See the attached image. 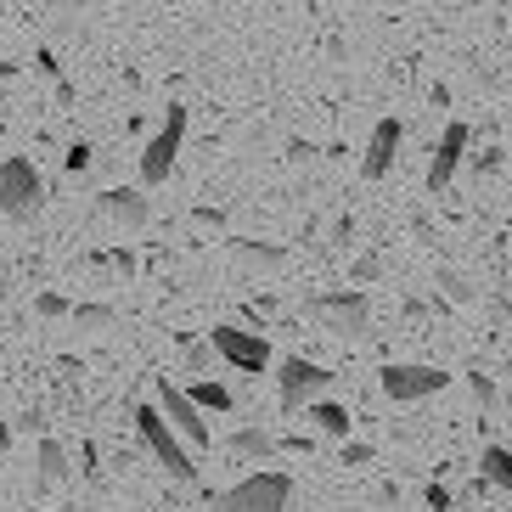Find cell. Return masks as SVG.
<instances>
[{
  "mask_svg": "<svg viewBox=\"0 0 512 512\" xmlns=\"http://www.w3.org/2000/svg\"><path fill=\"white\" fill-rule=\"evenodd\" d=\"M445 287H451V299H456V304H473V287H467L456 271H445Z\"/></svg>",
  "mask_w": 512,
  "mask_h": 512,
  "instance_id": "cell-22",
  "label": "cell"
},
{
  "mask_svg": "<svg viewBox=\"0 0 512 512\" xmlns=\"http://www.w3.org/2000/svg\"><path fill=\"white\" fill-rule=\"evenodd\" d=\"M40 209H46V181H40V169H34L29 158H6V164H0V214L34 220Z\"/></svg>",
  "mask_w": 512,
  "mask_h": 512,
  "instance_id": "cell-4",
  "label": "cell"
},
{
  "mask_svg": "<svg viewBox=\"0 0 512 512\" xmlns=\"http://www.w3.org/2000/svg\"><path fill=\"white\" fill-rule=\"evenodd\" d=\"M209 361H214V344H192V349H186V366H192V372H209Z\"/></svg>",
  "mask_w": 512,
  "mask_h": 512,
  "instance_id": "cell-21",
  "label": "cell"
},
{
  "mask_svg": "<svg viewBox=\"0 0 512 512\" xmlns=\"http://www.w3.org/2000/svg\"><path fill=\"white\" fill-rule=\"evenodd\" d=\"M237 254H242V265H259V271H276L287 259V248H276V242H237Z\"/></svg>",
  "mask_w": 512,
  "mask_h": 512,
  "instance_id": "cell-17",
  "label": "cell"
},
{
  "mask_svg": "<svg viewBox=\"0 0 512 512\" xmlns=\"http://www.w3.org/2000/svg\"><path fill=\"white\" fill-rule=\"evenodd\" d=\"M0 136H6V119H0Z\"/></svg>",
  "mask_w": 512,
  "mask_h": 512,
  "instance_id": "cell-30",
  "label": "cell"
},
{
  "mask_svg": "<svg viewBox=\"0 0 512 512\" xmlns=\"http://www.w3.org/2000/svg\"><path fill=\"white\" fill-rule=\"evenodd\" d=\"M96 203H102V214L113 220V226H124V231H141L152 220V203L141 192H119V186H113V192H102Z\"/></svg>",
  "mask_w": 512,
  "mask_h": 512,
  "instance_id": "cell-12",
  "label": "cell"
},
{
  "mask_svg": "<svg viewBox=\"0 0 512 512\" xmlns=\"http://www.w3.org/2000/svg\"><path fill=\"white\" fill-rule=\"evenodd\" d=\"M473 394H479L484 406H496V383H490V377H473Z\"/></svg>",
  "mask_w": 512,
  "mask_h": 512,
  "instance_id": "cell-28",
  "label": "cell"
},
{
  "mask_svg": "<svg viewBox=\"0 0 512 512\" xmlns=\"http://www.w3.org/2000/svg\"><path fill=\"white\" fill-rule=\"evenodd\" d=\"M40 316H68V299H57V293H40Z\"/></svg>",
  "mask_w": 512,
  "mask_h": 512,
  "instance_id": "cell-26",
  "label": "cell"
},
{
  "mask_svg": "<svg viewBox=\"0 0 512 512\" xmlns=\"http://www.w3.org/2000/svg\"><path fill=\"white\" fill-rule=\"evenodd\" d=\"M74 321L79 327H113V310L107 304H74Z\"/></svg>",
  "mask_w": 512,
  "mask_h": 512,
  "instance_id": "cell-19",
  "label": "cell"
},
{
  "mask_svg": "<svg viewBox=\"0 0 512 512\" xmlns=\"http://www.w3.org/2000/svg\"><path fill=\"white\" fill-rule=\"evenodd\" d=\"M310 310H316V316L327 321V332H338V338H361V332L372 327V299H366L361 287H349V293H321V299H310Z\"/></svg>",
  "mask_w": 512,
  "mask_h": 512,
  "instance_id": "cell-7",
  "label": "cell"
},
{
  "mask_svg": "<svg viewBox=\"0 0 512 512\" xmlns=\"http://www.w3.org/2000/svg\"><path fill=\"white\" fill-rule=\"evenodd\" d=\"M181 141H186V107L175 102L169 107V119L158 124V136H152L147 152H141V181L147 186L169 181V169H175V158H181Z\"/></svg>",
  "mask_w": 512,
  "mask_h": 512,
  "instance_id": "cell-6",
  "label": "cell"
},
{
  "mask_svg": "<svg viewBox=\"0 0 512 512\" xmlns=\"http://www.w3.org/2000/svg\"><path fill=\"white\" fill-rule=\"evenodd\" d=\"M62 164H68V175H85V169H91V147H85V141H74Z\"/></svg>",
  "mask_w": 512,
  "mask_h": 512,
  "instance_id": "cell-20",
  "label": "cell"
},
{
  "mask_svg": "<svg viewBox=\"0 0 512 512\" xmlns=\"http://www.w3.org/2000/svg\"><path fill=\"white\" fill-rule=\"evenodd\" d=\"M400 141H406V124L400 119H377L372 141H366V152H361V175L366 181H383V175H389L394 158H400Z\"/></svg>",
  "mask_w": 512,
  "mask_h": 512,
  "instance_id": "cell-11",
  "label": "cell"
},
{
  "mask_svg": "<svg viewBox=\"0 0 512 512\" xmlns=\"http://www.w3.org/2000/svg\"><path fill=\"white\" fill-rule=\"evenodd\" d=\"M338 383H344V377L332 372V366L304 361V355H287V361L276 366V394H282L287 411H310L316 400H332Z\"/></svg>",
  "mask_w": 512,
  "mask_h": 512,
  "instance_id": "cell-1",
  "label": "cell"
},
{
  "mask_svg": "<svg viewBox=\"0 0 512 512\" xmlns=\"http://www.w3.org/2000/svg\"><path fill=\"white\" fill-rule=\"evenodd\" d=\"M186 394H192L203 411H231V389H226V383H214V377H209V383H197V389H186Z\"/></svg>",
  "mask_w": 512,
  "mask_h": 512,
  "instance_id": "cell-18",
  "label": "cell"
},
{
  "mask_svg": "<svg viewBox=\"0 0 512 512\" xmlns=\"http://www.w3.org/2000/svg\"><path fill=\"white\" fill-rule=\"evenodd\" d=\"M34 462H40V484H62V479H68V451H62L57 439H40Z\"/></svg>",
  "mask_w": 512,
  "mask_h": 512,
  "instance_id": "cell-16",
  "label": "cell"
},
{
  "mask_svg": "<svg viewBox=\"0 0 512 512\" xmlns=\"http://www.w3.org/2000/svg\"><path fill=\"white\" fill-rule=\"evenodd\" d=\"M332 237H338V248H349V242H355V220H349V214H344V220L332 226Z\"/></svg>",
  "mask_w": 512,
  "mask_h": 512,
  "instance_id": "cell-27",
  "label": "cell"
},
{
  "mask_svg": "<svg viewBox=\"0 0 512 512\" xmlns=\"http://www.w3.org/2000/svg\"><path fill=\"white\" fill-rule=\"evenodd\" d=\"M6 445H12V434H6V428H0V456H6Z\"/></svg>",
  "mask_w": 512,
  "mask_h": 512,
  "instance_id": "cell-29",
  "label": "cell"
},
{
  "mask_svg": "<svg viewBox=\"0 0 512 512\" xmlns=\"http://www.w3.org/2000/svg\"><path fill=\"white\" fill-rule=\"evenodd\" d=\"M377 383H383V394H389L394 406H406V400L439 394L445 383H451V372H445V366H422V361H389L383 372H377Z\"/></svg>",
  "mask_w": 512,
  "mask_h": 512,
  "instance_id": "cell-5",
  "label": "cell"
},
{
  "mask_svg": "<svg viewBox=\"0 0 512 512\" xmlns=\"http://www.w3.org/2000/svg\"><path fill=\"white\" fill-rule=\"evenodd\" d=\"M310 422H316L327 439H344V445H349V428H355V422H349V411L338 406V400H316V406H310Z\"/></svg>",
  "mask_w": 512,
  "mask_h": 512,
  "instance_id": "cell-13",
  "label": "cell"
},
{
  "mask_svg": "<svg viewBox=\"0 0 512 512\" xmlns=\"http://www.w3.org/2000/svg\"><path fill=\"white\" fill-rule=\"evenodd\" d=\"M158 411H164L169 428H175V434H181L192 451H203V445H209V422H203V406H197L186 389H175L169 377H158Z\"/></svg>",
  "mask_w": 512,
  "mask_h": 512,
  "instance_id": "cell-9",
  "label": "cell"
},
{
  "mask_svg": "<svg viewBox=\"0 0 512 512\" xmlns=\"http://www.w3.org/2000/svg\"><path fill=\"white\" fill-rule=\"evenodd\" d=\"M136 434H141V445H147L158 462L175 473L181 484H197V462H192V445H186L175 428H169V417L158 406H136Z\"/></svg>",
  "mask_w": 512,
  "mask_h": 512,
  "instance_id": "cell-2",
  "label": "cell"
},
{
  "mask_svg": "<svg viewBox=\"0 0 512 512\" xmlns=\"http://www.w3.org/2000/svg\"><path fill=\"white\" fill-rule=\"evenodd\" d=\"M344 462H349V467L372 462V445H361V439H349V445H344Z\"/></svg>",
  "mask_w": 512,
  "mask_h": 512,
  "instance_id": "cell-23",
  "label": "cell"
},
{
  "mask_svg": "<svg viewBox=\"0 0 512 512\" xmlns=\"http://www.w3.org/2000/svg\"><path fill=\"white\" fill-rule=\"evenodd\" d=\"M287 501H293V479L265 467V473L231 484L226 496H214V512H287Z\"/></svg>",
  "mask_w": 512,
  "mask_h": 512,
  "instance_id": "cell-3",
  "label": "cell"
},
{
  "mask_svg": "<svg viewBox=\"0 0 512 512\" xmlns=\"http://www.w3.org/2000/svg\"><path fill=\"white\" fill-rule=\"evenodd\" d=\"M209 344H214V355L231 361L237 372H265V366H271V344H265V332H248V327L220 321V327L209 332Z\"/></svg>",
  "mask_w": 512,
  "mask_h": 512,
  "instance_id": "cell-8",
  "label": "cell"
},
{
  "mask_svg": "<svg viewBox=\"0 0 512 512\" xmlns=\"http://www.w3.org/2000/svg\"><path fill=\"white\" fill-rule=\"evenodd\" d=\"M422 501H428L434 512H451V490H439V484H428V490H422Z\"/></svg>",
  "mask_w": 512,
  "mask_h": 512,
  "instance_id": "cell-24",
  "label": "cell"
},
{
  "mask_svg": "<svg viewBox=\"0 0 512 512\" xmlns=\"http://www.w3.org/2000/svg\"><path fill=\"white\" fill-rule=\"evenodd\" d=\"M479 467H484V484H496V490H507V496H512V451H507V445H484Z\"/></svg>",
  "mask_w": 512,
  "mask_h": 512,
  "instance_id": "cell-14",
  "label": "cell"
},
{
  "mask_svg": "<svg viewBox=\"0 0 512 512\" xmlns=\"http://www.w3.org/2000/svg\"><path fill=\"white\" fill-rule=\"evenodd\" d=\"M231 451H237L242 462H265V456L276 451V439L265 434V428H237V434H231Z\"/></svg>",
  "mask_w": 512,
  "mask_h": 512,
  "instance_id": "cell-15",
  "label": "cell"
},
{
  "mask_svg": "<svg viewBox=\"0 0 512 512\" xmlns=\"http://www.w3.org/2000/svg\"><path fill=\"white\" fill-rule=\"evenodd\" d=\"M467 147H473V130H467L462 119H456V124H445V136L434 141V158H428V192H434V197L456 181V169H462Z\"/></svg>",
  "mask_w": 512,
  "mask_h": 512,
  "instance_id": "cell-10",
  "label": "cell"
},
{
  "mask_svg": "<svg viewBox=\"0 0 512 512\" xmlns=\"http://www.w3.org/2000/svg\"><path fill=\"white\" fill-rule=\"evenodd\" d=\"M383 271V259L377 254H366V259H355V282H372V276Z\"/></svg>",
  "mask_w": 512,
  "mask_h": 512,
  "instance_id": "cell-25",
  "label": "cell"
}]
</instances>
